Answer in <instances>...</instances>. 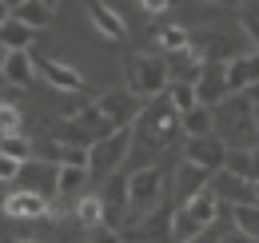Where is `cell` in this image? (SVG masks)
<instances>
[{
	"instance_id": "6da1fadb",
	"label": "cell",
	"mask_w": 259,
	"mask_h": 243,
	"mask_svg": "<svg viewBox=\"0 0 259 243\" xmlns=\"http://www.w3.org/2000/svg\"><path fill=\"white\" fill-rule=\"evenodd\" d=\"M132 132H136V140H144V144H152V148H163V144H171V136L184 132V128H180V112L171 108V100H167V96H156V100L144 104V112H140V120H136Z\"/></svg>"
},
{
	"instance_id": "7a4b0ae2",
	"label": "cell",
	"mask_w": 259,
	"mask_h": 243,
	"mask_svg": "<svg viewBox=\"0 0 259 243\" xmlns=\"http://www.w3.org/2000/svg\"><path fill=\"white\" fill-rule=\"evenodd\" d=\"M112 132H116V128L108 124V116L100 112L96 104H88V108H80L76 116H68V120L56 128V140H64L72 148H92L100 140H108Z\"/></svg>"
},
{
	"instance_id": "3957f363",
	"label": "cell",
	"mask_w": 259,
	"mask_h": 243,
	"mask_svg": "<svg viewBox=\"0 0 259 243\" xmlns=\"http://www.w3.org/2000/svg\"><path fill=\"white\" fill-rule=\"evenodd\" d=\"M132 144H136V132H132V128H116L108 140H100V144L88 148V172L100 176V180L116 176V172L124 168V159H128Z\"/></svg>"
},
{
	"instance_id": "277c9868",
	"label": "cell",
	"mask_w": 259,
	"mask_h": 243,
	"mask_svg": "<svg viewBox=\"0 0 259 243\" xmlns=\"http://www.w3.org/2000/svg\"><path fill=\"white\" fill-rule=\"evenodd\" d=\"M171 84V72H167V60L160 56H132L128 60V92L140 96V100H156L163 96Z\"/></svg>"
},
{
	"instance_id": "5b68a950",
	"label": "cell",
	"mask_w": 259,
	"mask_h": 243,
	"mask_svg": "<svg viewBox=\"0 0 259 243\" xmlns=\"http://www.w3.org/2000/svg\"><path fill=\"white\" fill-rule=\"evenodd\" d=\"M163 195V168H140L128 176V204H132V219H144L160 208Z\"/></svg>"
},
{
	"instance_id": "8992f818",
	"label": "cell",
	"mask_w": 259,
	"mask_h": 243,
	"mask_svg": "<svg viewBox=\"0 0 259 243\" xmlns=\"http://www.w3.org/2000/svg\"><path fill=\"white\" fill-rule=\"evenodd\" d=\"M227 152H231V148H227L220 136H199V140H188V144H184V159H188V164H199V168L211 172V176L227 168Z\"/></svg>"
},
{
	"instance_id": "52a82bcc",
	"label": "cell",
	"mask_w": 259,
	"mask_h": 243,
	"mask_svg": "<svg viewBox=\"0 0 259 243\" xmlns=\"http://www.w3.org/2000/svg\"><path fill=\"white\" fill-rule=\"evenodd\" d=\"M195 96L203 108H220L227 96V60H203V72L195 80Z\"/></svg>"
},
{
	"instance_id": "ba28073f",
	"label": "cell",
	"mask_w": 259,
	"mask_h": 243,
	"mask_svg": "<svg viewBox=\"0 0 259 243\" xmlns=\"http://www.w3.org/2000/svg\"><path fill=\"white\" fill-rule=\"evenodd\" d=\"M96 108L108 116V124L112 128H136V120H140V96H132V92H108V96H100Z\"/></svg>"
},
{
	"instance_id": "9c48e42d",
	"label": "cell",
	"mask_w": 259,
	"mask_h": 243,
	"mask_svg": "<svg viewBox=\"0 0 259 243\" xmlns=\"http://www.w3.org/2000/svg\"><path fill=\"white\" fill-rule=\"evenodd\" d=\"M259 84V48L247 56H231L227 60V92L231 96H243V92Z\"/></svg>"
},
{
	"instance_id": "30bf717a",
	"label": "cell",
	"mask_w": 259,
	"mask_h": 243,
	"mask_svg": "<svg viewBox=\"0 0 259 243\" xmlns=\"http://www.w3.org/2000/svg\"><path fill=\"white\" fill-rule=\"evenodd\" d=\"M48 199H44V191H32V187H20V191H12L8 199H4V215H12V219H40V215H48Z\"/></svg>"
},
{
	"instance_id": "8fae6325",
	"label": "cell",
	"mask_w": 259,
	"mask_h": 243,
	"mask_svg": "<svg viewBox=\"0 0 259 243\" xmlns=\"http://www.w3.org/2000/svg\"><path fill=\"white\" fill-rule=\"evenodd\" d=\"M36 72H40L56 92H84V76H80L76 68L60 64V60H36Z\"/></svg>"
},
{
	"instance_id": "7c38bea8",
	"label": "cell",
	"mask_w": 259,
	"mask_h": 243,
	"mask_svg": "<svg viewBox=\"0 0 259 243\" xmlns=\"http://www.w3.org/2000/svg\"><path fill=\"white\" fill-rule=\"evenodd\" d=\"M0 76H4L12 88H28V84L36 80V60L28 56V52H4Z\"/></svg>"
},
{
	"instance_id": "4fadbf2b",
	"label": "cell",
	"mask_w": 259,
	"mask_h": 243,
	"mask_svg": "<svg viewBox=\"0 0 259 243\" xmlns=\"http://www.w3.org/2000/svg\"><path fill=\"white\" fill-rule=\"evenodd\" d=\"M220 204H224V199L215 195V187H203L199 195H192V199H188V204H180V208H184V212H188L195 223L207 231V227L215 223V215H220Z\"/></svg>"
},
{
	"instance_id": "5bb4252c",
	"label": "cell",
	"mask_w": 259,
	"mask_h": 243,
	"mask_svg": "<svg viewBox=\"0 0 259 243\" xmlns=\"http://www.w3.org/2000/svg\"><path fill=\"white\" fill-rule=\"evenodd\" d=\"M88 16H92V24H96L108 40H124L128 36V24H124V16L116 12V8H108L104 0H88Z\"/></svg>"
},
{
	"instance_id": "9a60e30c",
	"label": "cell",
	"mask_w": 259,
	"mask_h": 243,
	"mask_svg": "<svg viewBox=\"0 0 259 243\" xmlns=\"http://www.w3.org/2000/svg\"><path fill=\"white\" fill-rule=\"evenodd\" d=\"M203 187H211V172H203L199 164H180V172H176V191H180V199L188 204L192 195H199Z\"/></svg>"
},
{
	"instance_id": "2e32d148",
	"label": "cell",
	"mask_w": 259,
	"mask_h": 243,
	"mask_svg": "<svg viewBox=\"0 0 259 243\" xmlns=\"http://www.w3.org/2000/svg\"><path fill=\"white\" fill-rule=\"evenodd\" d=\"M88 180H92L88 168H80V164H64V168L56 172V195H60V199H80V191L88 187Z\"/></svg>"
},
{
	"instance_id": "e0dca14e",
	"label": "cell",
	"mask_w": 259,
	"mask_h": 243,
	"mask_svg": "<svg viewBox=\"0 0 259 243\" xmlns=\"http://www.w3.org/2000/svg\"><path fill=\"white\" fill-rule=\"evenodd\" d=\"M180 128H184V136H188V140L215 136V108H203V104H195L192 112H184V116H180Z\"/></svg>"
},
{
	"instance_id": "ac0fdd59",
	"label": "cell",
	"mask_w": 259,
	"mask_h": 243,
	"mask_svg": "<svg viewBox=\"0 0 259 243\" xmlns=\"http://www.w3.org/2000/svg\"><path fill=\"white\" fill-rule=\"evenodd\" d=\"M215 187V195L220 199H235V204H255V183H247V180H239V176H231V172H224L220 176V183H211ZM231 204V208H235Z\"/></svg>"
},
{
	"instance_id": "d6986e66",
	"label": "cell",
	"mask_w": 259,
	"mask_h": 243,
	"mask_svg": "<svg viewBox=\"0 0 259 243\" xmlns=\"http://www.w3.org/2000/svg\"><path fill=\"white\" fill-rule=\"evenodd\" d=\"M36 28H28L24 20H8L4 28H0V44H4V52H28V44H32Z\"/></svg>"
},
{
	"instance_id": "ffe728a7",
	"label": "cell",
	"mask_w": 259,
	"mask_h": 243,
	"mask_svg": "<svg viewBox=\"0 0 259 243\" xmlns=\"http://www.w3.org/2000/svg\"><path fill=\"white\" fill-rule=\"evenodd\" d=\"M231 176H239V180L247 183H259V168H255V152L251 148H235V152H227V168Z\"/></svg>"
},
{
	"instance_id": "44dd1931",
	"label": "cell",
	"mask_w": 259,
	"mask_h": 243,
	"mask_svg": "<svg viewBox=\"0 0 259 243\" xmlns=\"http://www.w3.org/2000/svg\"><path fill=\"white\" fill-rule=\"evenodd\" d=\"M231 219H235V231L247 235L251 243H259V204H235L231 208Z\"/></svg>"
},
{
	"instance_id": "7402d4cb",
	"label": "cell",
	"mask_w": 259,
	"mask_h": 243,
	"mask_svg": "<svg viewBox=\"0 0 259 243\" xmlns=\"http://www.w3.org/2000/svg\"><path fill=\"white\" fill-rule=\"evenodd\" d=\"M156 40H160V48L167 52V56H180V52H188V48H192V32L180 28V24L160 28V32H156Z\"/></svg>"
},
{
	"instance_id": "603a6c76",
	"label": "cell",
	"mask_w": 259,
	"mask_h": 243,
	"mask_svg": "<svg viewBox=\"0 0 259 243\" xmlns=\"http://www.w3.org/2000/svg\"><path fill=\"white\" fill-rule=\"evenodd\" d=\"M163 96L171 100V108H176L180 116H184V112H192L195 104H199V96H195V84H188V80H171Z\"/></svg>"
},
{
	"instance_id": "cb8c5ba5",
	"label": "cell",
	"mask_w": 259,
	"mask_h": 243,
	"mask_svg": "<svg viewBox=\"0 0 259 243\" xmlns=\"http://www.w3.org/2000/svg\"><path fill=\"white\" fill-rule=\"evenodd\" d=\"M199 235H203V227H199L184 208H176V212H171V243H192V239H199Z\"/></svg>"
},
{
	"instance_id": "d4e9b609",
	"label": "cell",
	"mask_w": 259,
	"mask_h": 243,
	"mask_svg": "<svg viewBox=\"0 0 259 243\" xmlns=\"http://www.w3.org/2000/svg\"><path fill=\"white\" fill-rule=\"evenodd\" d=\"M76 219L84 227H104V199L100 195H80L76 199Z\"/></svg>"
},
{
	"instance_id": "484cf974",
	"label": "cell",
	"mask_w": 259,
	"mask_h": 243,
	"mask_svg": "<svg viewBox=\"0 0 259 243\" xmlns=\"http://www.w3.org/2000/svg\"><path fill=\"white\" fill-rule=\"evenodd\" d=\"M0 152L20 159V164H28V159H36V144L24 140V136H0Z\"/></svg>"
},
{
	"instance_id": "4316f807",
	"label": "cell",
	"mask_w": 259,
	"mask_h": 243,
	"mask_svg": "<svg viewBox=\"0 0 259 243\" xmlns=\"http://www.w3.org/2000/svg\"><path fill=\"white\" fill-rule=\"evenodd\" d=\"M12 16H16V20H24L28 28H44V24L52 20V8H48V4H40V0H28V4H24V8H16Z\"/></svg>"
},
{
	"instance_id": "83f0119b",
	"label": "cell",
	"mask_w": 259,
	"mask_h": 243,
	"mask_svg": "<svg viewBox=\"0 0 259 243\" xmlns=\"http://www.w3.org/2000/svg\"><path fill=\"white\" fill-rule=\"evenodd\" d=\"M0 136H20V108L0 100Z\"/></svg>"
},
{
	"instance_id": "f1b7e54d",
	"label": "cell",
	"mask_w": 259,
	"mask_h": 243,
	"mask_svg": "<svg viewBox=\"0 0 259 243\" xmlns=\"http://www.w3.org/2000/svg\"><path fill=\"white\" fill-rule=\"evenodd\" d=\"M239 24H243V32L251 36V44L259 48V0H251V4L239 8Z\"/></svg>"
},
{
	"instance_id": "f546056e",
	"label": "cell",
	"mask_w": 259,
	"mask_h": 243,
	"mask_svg": "<svg viewBox=\"0 0 259 243\" xmlns=\"http://www.w3.org/2000/svg\"><path fill=\"white\" fill-rule=\"evenodd\" d=\"M20 172H24V164H20V159H12V155L0 152V180H16Z\"/></svg>"
},
{
	"instance_id": "4dcf8cb0",
	"label": "cell",
	"mask_w": 259,
	"mask_h": 243,
	"mask_svg": "<svg viewBox=\"0 0 259 243\" xmlns=\"http://www.w3.org/2000/svg\"><path fill=\"white\" fill-rule=\"evenodd\" d=\"M88 243H124V235H120L116 227H92Z\"/></svg>"
},
{
	"instance_id": "1f68e13d",
	"label": "cell",
	"mask_w": 259,
	"mask_h": 243,
	"mask_svg": "<svg viewBox=\"0 0 259 243\" xmlns=\"http://www.w3.org/2000/svg\"><path fill=\"white\" fill-rule=\"evenodd\" d=\"M140 8H144L148 16H160V12H167V8H171V0H140Z\"/></svg>"
},
{
	"instance_id": "d6a6232c",
	"label": "cell",
	"mask_w": 259,
	"mask_h": 243,
	"mask_svg": "<svg viewBox=\"0 0 259 243\" xmlns=\"http://www.w3.org/2000/svg\"><path fill=\"white\" fill-rule=\"evenodd\" d=\"M8 20H12V8H8V4H4V0H0V28H4V24H8Z\"/></svg>"
},
{
	"instance_id": "836d02e7",
	"label": "cell",
	"mask_w": 259,
	"mask_h": 243,
	"mask_svg": "<svg viewBox=\"0 0 259 243\" xmlns=\"http://www.w3.org/2000/svg\"><path fill=\"white\" fill-rule=\"evenodd\" d=\"M243 96H247V100H251V108H259V84H251V88L243 92Z\"/></svg>"
},
{
	"instance_id": "e575fe53",
	"label": "cell",
	"mask_w": 259,
	"mask_h": 243,
	"mask_svg": "<svg viewBox=\"0 0 259 243\" xmlns=\"http://www.w3.org/2000/svg\"><path fill=\"white\" fill-rule=\"evenodd\" d=\"M4 4H8V8H12V12H16V8H24V4H28V0H4Z\"/></svg>"
},
{
	"instance_id": "d590c367",
	"label": "cell",
	"mask_w": 259,
	"mask_h": 243,
	"mask_svg": "<svg viewBox=\"0 0 259 243\" xmlns=\"http://www.w3.org/2000/svg\"><path fill=\"white\" fill-rule=\"evenodd\" d=\"M207 4H239V8H243L247 0H207Z\"/></svg>"
},
{
	"instance_id": "8d00e7d4",
	"label": "cell",
	"mask_w": 259,
	"mask_h": 243,
	"mask_svg": "<svg viewBox=\"0 0 259 243\" xmlns=\"http://www.w3.org/2000/svg\"><path fill=\"white\" fill-rule=\"evenodd\" d=\"M40 4H48V8H56V4H60V0H40Z\"/></svg>"
},
{
	"instance_id": "74e56055",
	"label": "cell",
	"mask_w": 259,
	"mask_h": 243,
	"mask_svg": "<svg viewBox=\"0 0 259 243\" xmlns=\"http://www.w3.org/2000/svg\"><path fill=\"white\" fill-rule=\"evenodd\" d=\"M255 204H259V183H255Z\"/></svg>"
},
{
	"instance_id": "f35d334b",
	"label": "cell",
	"mask_w": 259,
	"mask_h": 243,
	"mask_svg": "<svg viewBox=\"0 0 259 243\" xmlns=\"http://www.w3.org/2000/svg\"><path fill=\"white\" fill-rule=\"evenodd\" d=\"M20 243H32V239H20Z\"/></svg>"
}]
</instances>
